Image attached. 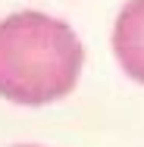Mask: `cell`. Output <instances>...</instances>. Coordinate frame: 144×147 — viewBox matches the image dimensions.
I'll list each match as a JSON object with an SVG mask.
<instances>
[{"mask_svg": "<svg viewBox=\"0 0 144 147\" xmlns=\"http://www.w3.org/2000/svg\"><path fill=\"white\" fill-rule=\"evenodd\" d=\"M25 147H34V144H25Z\"/></svg>", "mask_w": 144, "mask_h": 147, "instance_id": "3", "label": "cell"}, {"mask_svg": "<svg viewBox=\"0 0 144 147\" xmlns=\"http://www.w3.org/2000/svg\"><path fill=\"white\" fill-rule=\"evenodd\" d=\"M113 50L119 66L144 85V0H128L113 28Z\"/></svg>", "mask_w": 144, "mask_h": 147, "instance_id": "2", "label": "cell"}, {"mask_svg": "<svg viewBox=\"0 0 144 147\" xmlns=\"http://www.w3.org/2000/svg\"><path fill=\"white\" fill-rule=\"evenodd\" d=\"M82 41L63 19L13 13L0 22V97L41 107L66 97L82 72Z\"/></svg>", "mask_w": 144, "mask_h": 147, "instance_id": "1", "label": "cell"}]
</instances>
